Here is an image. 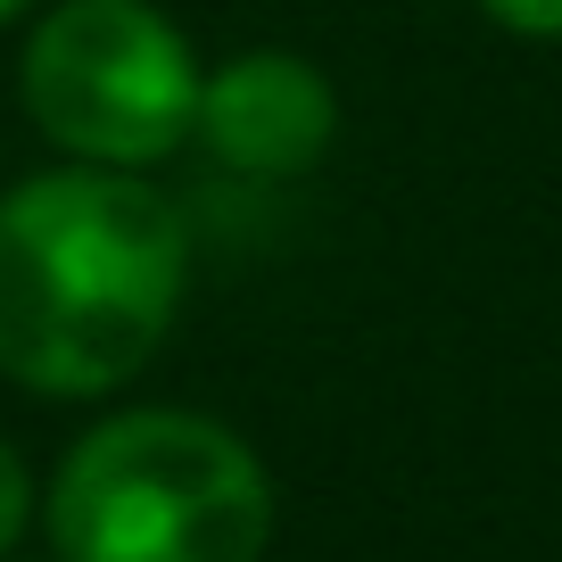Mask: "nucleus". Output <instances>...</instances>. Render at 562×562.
<instances>
[{"label": "nucleus", "mask_w": 562, "mask_h": 562, "mask_svg": "<svg viewBox=\"0 0 562 562\" xmlns=\"http://www.w3.org/2000/svg\"><path fill=\"white\" fill-rule=\"evenodd\" d=\"M191 281L175 199L133 166H67L0 199V372L34 397H108L166 348Z\"/></svg>", "instance_id": "nucleus-1"}, {"label": "nucleus", "mask_w": 562, "mask_h": 562, "mask_svg": "<svg viewBox=\"0 0 562 562\" xmlns=\"http://www.w3.org/2000/svg\"><path fill=\"white\" fill-rule=\"evenodd\" d=\"M42 521L58 562H257L273 480L215 414L133 405L67 447Z\"/></svg>", "instance_id": "nucleus-2"}, {"label": "nucleus", "mask_w": 562, "mask_h": 562, "mask_svg": "<svg viewBox=\"0 0 562 562\" xmlns=\"http://www.w3.org/2000/svg\"><path fill=\"white\" fill-rule=\"evenodd\" d=\"M199 58L149 0H58L25 42V116L75 166H158L199 133Z\"/></svg>", "instance_id": "nucleus-3"}, {"label": "nucleus", "mask_w": 562, "mask_h": 562, "mask_svg": "<svg viewBox=\"0 0 562 562\" xmlns=\"http://www.w3.org/2000/svg\"><path fill=\"white\" fill-rule=\"evenodd\" d=\"M331 133H339L331 75L290 50H240L199 83V140L232 175H257V182L306 175L331 149Z\"/></svg>", "instance_id": "nucleus-4"}, {"label": "nucleus", "mask_w": 562, "mask_h": 562, "mask_svg": "<svg viewBox=\"0 0 562 562\" xmlns=\"http://www.w3.org/2000/svg\"><path fill=\"white\" fill-rule=\"evenodd\" d=\"M25 521H34V472H25V456L9 439H0V562L18 554Z\"/></svg>", "instance_id": "nucleus-5"}, {"label": "nucleus", "mask_w": 562, "mask_h": 562, "mask_svg": "<svg viewBox=\"0 0 562 562\" xmlns=\"http://www.w3.org/2000/svg\"><path fill=\"white\" fill-rule=\"evenodd\" d=\"M480 9L521 42H554L562 34V0H480Z\"/></svg>", "instance_id": "nucleus-6"}, {"label": "nucleus", "mask_w": 562, "mask_h": 562, "mask_svg": "<svg viewBox=\"0 0 562 562\" xmlns=\"http://www.w3.org/2000/svg\"><path fill=\"white\" fill-rule=\"evenodd\" d=\"M18 9H25V0H0V25H9V18H18Z\"/></svg>", "instance_id": "nucleus-7"}, {"label": "nucleus", "mask_w": 562, "mask_h": 562, "mask_svg": "<svg viewBox=\"0 0 562 562\" xmlns=\"http://www.w3.org/2000/svg\"><path fill=\"white\" fill-rule=\"evenodd\" d=\"M50 562H58V554H50Z\"/></svg>", "instance_id": "nucleus-8"}]
</instances>
